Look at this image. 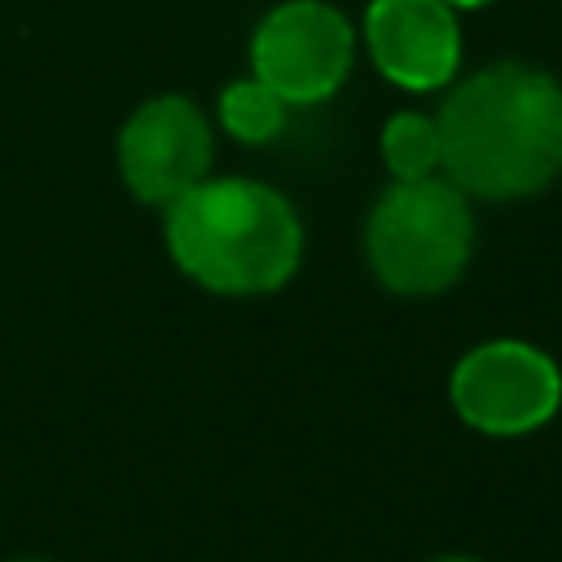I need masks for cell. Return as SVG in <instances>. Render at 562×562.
<instances>
[{
  "label": "cell",
  "instance_id": "6da1fadb",
  "mask_svg": "<svg viewBox=\"0 0 562 562\" xmlns=\"http://www.w3.org/2000/svg\"><path fill=\"white\" fill-rule=\"evenodd\" d=\"M439 167L465 198H531L562 171V83L522 61L461 79L439 105Z\"/></svg>",
  "mask_w": 562,
  "mask_h": 562
},
{
  "label": "cell",
  "instance_id": "7a4b0ae2",
  "mask_svg": "<svg viewBox=\"0 0 562 562\" xmlns=\"http://www.w3.org/2000/svg\"><path fill=\"white\" fill-rule=\"evenodd\" d=\"M167 250L215 294H272L303 255L294 206L259 180H202L167 206Z\"/></svg>",
  "mask_w": 562,
  "mask_h": 562
},
{
  "label": "cell",
  "instance_id": "3957f363",
  "mask_svg": "<svg viewBox=\"0 0 562 562\" xmlns=\"http://www.w3.org/2000/svg\"><path fill=\"white\" fill-rule=\"evenodd\" d=\"M470 198L448 176L395 180L364 220V255L373 277L404 299L443 294L470 263Z\"/></svg>",
  "mask_w": 562,
  "mask_h": 562
},
{
  "label": "cell",
  "instance_id": "277c9868",
  "mask_svg": "<svg viewBox=\"0 0 562 562\" xmlns=\"http://www.w3.org/2000/svg\"><path fill=\"white\" fill-rule=\"evenodd\" d=\"M448 395L465 426L496 439H514L558 413L562 373L540 347L518 338H492L457 360Z\"/></svg>",
  "mask_w": 562,
  "mask_h": 562
},
{
  "label": "cell",
  "instance_id": "5b68a950",
  "mask_svg": "<svg viewBox=\"0 0 562 562\" xmlns=\"http://www.w3.org/2000/svg\"><path fill=\"white\" fill-rule=\"evenodd\" d=\"M356 57L347 18L325 0L277 4L250 40V75L285 105H312L342 88Z\"/></svg>",
  "mask_w": 562,
  "mask_h": 562
},
{
  "label": "cell",
  "instance_id": "8992f818",
  "mask_svg": "<svg viewBox=\"0 0 562 562\" xmlns=\"http://www.w3.org/2000/svg\"><path fill=\"white\" fill-rule=\"evenodd\" d=\"M211 149V127L189 97H154L119 132V171L140 202L171 206L206 180Z\"/></svg>",
  "mask_w": 562,
  "mask_h": 562
},
{
  "label": "cell",
  "instance_id": "52a82bcc",
  "mask_svg": "<svg viewBox=\"0 0 562 562\" xmlns=\"http://www.w3.org/2000/svg\"><path fill=\"white\" fill-rule=\"evenodd\" d=\"M364 44L373 66L408 88H448L461 61V26L443 0H369Z\"/></svg>",
  "mask_w": 562,
  "mask_h": 562
},
{
  "label": "cell",
  "instance_id": "ba28073f",
  "mask_svg": "<svg viewBox=\"0 0 562 562\" xmlns=\"http://www.w3.org/2000/svg\"><path fill=\"white\" fill-rule=\"evenodd\" d=\"M220 123L241 145H263V140H272L285 127V101L268 83H259L250 75V79H237V83L224 88V97H220Z\"/></svg>",
  "mask_w": 562,
  "mask_h": 562
},
{
  "label": "cell",
  "instance_id": "9c48e42d",
  "mask_svg": "<svg viewBox=\"0 0 562 562\" xmlns=\"http://www.w3.org/2000/svg\"><path fill=\"white\" fill-rule=\"evenodd\" d=\"M382 158L395 180H422L439 171V127L426 114H395L382 132Z\"/></svg>",
  "mask_w": 562,
  "mask_h": 562
},
{
  "label": "cell",
  "instance_id": "30bf717a",
  "mask_svg": "<svg viewBox=\"0 0 562 562\" xmlns=\"http://www.w3.org/2000/svg\"><path fill=\"white\" fill-rule=\"evenodd\" d=\"M443 4H452V9H479V4H492V0H443Z\"/></svg>",
  "mask_w": 562,
  "mask_h": 562
},
{
  "label": "cell",
  "instance_id": "8fae6325",
  "mask_svg": "<svg viewBox=\"0 0 562 562\" xmlns=\"http://www.w3.org/2000/svg\"><path fill=\"white\" fill-rule=\"evenodd\" d=\"M435 562H479V558H435Z\"/></svg>",
  "mask_w": 562,
  "mask_h": 562
}]
</instances>
